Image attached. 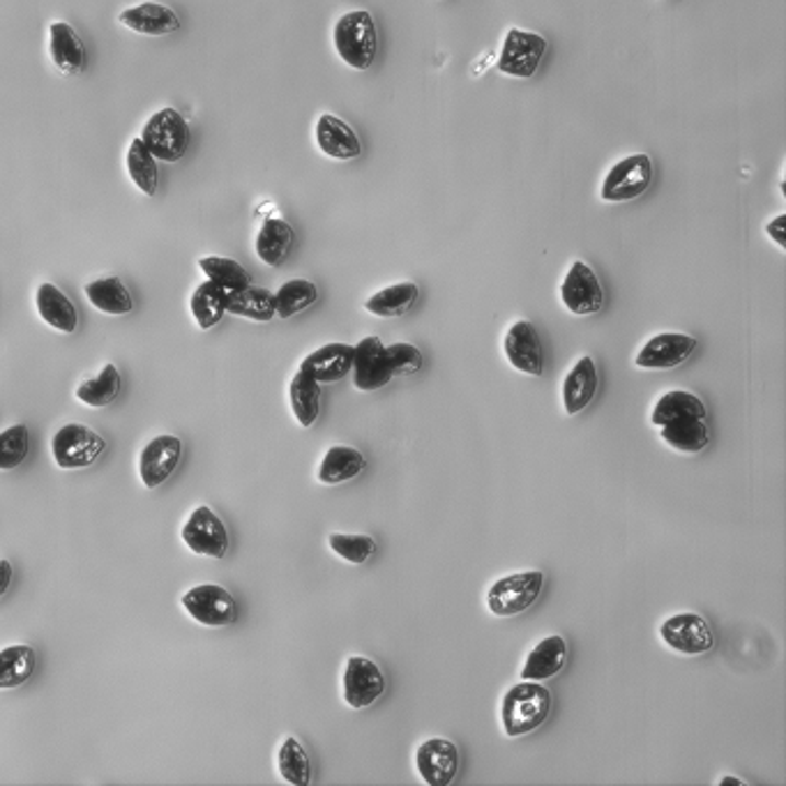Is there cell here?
Returning <instances> with one entry per match:
<instances>
[{
	"label": "cell",
	"instance_id": "6da1fadb",
	"mask_svg": "<svg viewBox=\"0 0 786 786\" xmlns=\"http://www.w3.org/2000/svg\"><path fill=\"white\" fill-rule=\"evenodd\" d=\"M551 713V692L536 681L509 688L501 701V727L507 738H519L540 729Z\"/></svg>",
	"mask_w": 786,
	"mask_h": 786
},
{
	"label": "cell",
	"instance_id": "7a4b0ae2",
	"mask_svg": "<svg viewBox=\"0 0 786 786\" xmlns=\"http://www.w3.org/2000/svg\"><path fill=\"white\" fill-rule=\"evenodd\" d=\"M335 51L355 72L372 68L378 49L374 16L367 10H353L337 19L332 31Z\"/></svg>",
	"mask_w": 786,
	"mask_h": 786
},
{
	"label": "cell",
	"instance_id": "3957f363",
	"mask_svg": "<svg viewBox=\"0 0 786 786\" xmlns=\"http://www.w3.org/2000/svg\"><path fill=\"white\" fill-rule=\"evenodd\" d=\"M139 139L157 162L176 164L187 155L189 127L183 114L172 109V106H164V109L145 120Z\"/></svg>",
	"mask_w": 786,
	"mask_h": 786
},
{
	"label": "cell",
	"instance_id": "277c9868",
	"mask_svg": "<svg viewBox=\"0 0 786 786\" xmlns=\"http://www.w3.org/2000/svg\"><path fill=\"white\" fill-rule=\"evenodd\" d=\"M544 588V575L540 570L515 572V575H505L492 584L486 590V609L501 619L509 615H519L533 607Z\"/></svg>",
	"mask_w": 786,
	"mask_h": 786
},
{
	"label": "cell",
	"instance_id": "5b68a950",
	"mask_svg": "<svg viewBox=\"0 0 786 786\" xmlns=\"http://www.w3.org/2000/svg\"><path fill=\"white\" fill-rule=\"evenodd\" d=\"M106 450V441L86 424H66L51 441L54 461L66 471L89 469Z\"/></svg>",
	"mask_w": 786,
	"mask_h": 786
},
{
	"label": "cell",
	"instance_id": "8992f818",
	"mask_svg": "<svg viewBox=\"0 0 786 786\" xmlns=\"http://www.w3.org/2000/svg\"><path fill=\"white\" fill-rule=\"evenodd\" d=\"M544 54H547V39L540 33L509 28L505 33L496 68L505 77L530 79L538 72Z\"/></svg>",
	"mask_w": 786,
	"mask_h": 786
},
{
	"label": "cell",
	"instance_id": "52a82bcc",
	"mask_svg": "<svg viewBox=\"0 0 786 786\" xmlns=\"http://www.w3.org/2000/svg\"><path fill=\"white\" fill-rule=\"evenodd\" d=\"M653 183V162L646 153L630 155L615 162L602 183V199L607 203H627L646 195Z\"/></svg>",
	"mask_w": 786,
	"mask_h": 786
},
{
	"label": "cell",
	"instance_id": "ba28073f",
	"mask_svg": "<svg viewBox=\"0 0 786 786\" xmlns=\"http://www.w3.org/2000/svg\"><path fill=\"white\" fill-rule=\"evenodd\" d=\"M180 538L187 549L197 556L224 559L228 551V530L224 521L215 515V509L208 505H199L189 519L185 521Z\"/></svg>",
	"mask_w": 786,
	"mask_h": 786
},
{
	"label": "cell",
	"instance_id": "9c48e42d",
	"mask_svg": "<svg viewBox=\"0 0 786 786\" xmlns=\"http://www.w3.org/2000/svg\"><path fill=\"white\" fill-rule=\"evenodd\" d=\"M183 609L192 615L199 625L226 627L236 621V600L218 584H201L183 595Z\"/></svg>",
	"mask_w": 786,
	"mask_h": 786
},
{
	"label": "cell",
	"instance_id": "30bf717a",
	"mask_svg": "<svg viewBox=\"0 0 786 786\" xmlns=\"http://www.w3.org/2000/svg\"><path fill=\"white\" fill-rule=\"evenodd\" d=\"M660 636L671 650L683 655H704L715 646V634L708 621L692 611L669 615L660 627Z\"/></svg>",
	"mask_w": 786,
	"mask_h": 786
},
{
	"label": "cell",
	"instance_id": "8fae6325",
	"mask_svg": "<svg viewBox=\"0 0 786 786\" xmlns=\"http://www.w3.org/2000/svg\"><path fill=\"white\" fill-rule=\"evenodd\" d=\"M561 301L567 312L577 316L598 314L605 307L602 282L588 263L575 261L570 266L561 284Z\"/></svg>",
	"mask_w": 786,
	"mask_h": 786
},
{
	"label": "cell",
	"instance_id": "7c38bea8",
	"mask_svg": "<svg viewBox=\"0 0 786 786\" xmlns=\"http://www.w3.org/2000/svg\"><path fill=\"white\" fill-rule=\"evenodd\" d=\"M386 692V678L369 657H349L344 667V701L353 711L374 706Z\"/></svg>",
	"mask_w": 786,
	"mask_h": 786
},
{
	"label": "cell",
	"instance_id": "4fadbf2b",
	"mask_svg": "<svg viewBox=\"0 0 786 786\" xmlns=\"http://www.w3.org/2000/svg\"><path fill=\"white\" fill-rule=\"evenodd\" d=\"M353 384L357 390L374 392L378 388L388 386L392 376V369L388 365L386 347L378 337H365L353 347Z\"/></svg>",
	"mask_w": 786,
	"mask_h": 786
},
{
	"label": "cell",
	"instance_id": "5bb4252c",
	"mask_svg": "<svg viewBox=\"0 0 786 786\" xmlns=\"http://www.w3.org/2000/svg\"><path fill=\"white\" fill-rule=\"evenodd\" d=\"M696 339L685 332H662L650 337L636 353V367L642 369H676L694 355Z\"/></svg>",
	"mask_w": 786,
	"mask_h": 786
},
{
	"label": "cell",
	"instance_id": "9a60e30c",
	"mask_svg": "<svg viewBox=\"0 0 786 786\" xmlns=\"http://www.w3.org/2000/svg\"><path fill=\"white\" fill-rule=\"evenodd\" d=\"M415 769L424 784L448 786L459 773V750L448 738L424 740L415 752Z\"/></svg>",
	"mask_w": 786,
	"mask_h": 786
},
{
	"label": "cell",
	"instance_id": "2e32d148",
	"mask_svg": "<svg viewBox=\"0 0 786 786\" xmlns=\"http://www.w3.org/2000/svg\"><path fill=\"white\" fill-rule=\"evenodd\" d=\"M183 443L178 436H155L139 457V476L145 490H157L178 469Z\"/></svg>",
	"mask_w": 786,
	"mask_h": 786
},
{
	"label": "cell",
	"instance_id": "e0dca14e",
	"mask_svg": "<svg viewBox=\"0 0 786 786\" xmlns=\"http://www.w3.org/2000/svg\"><path fill=\"white\" fill-rule=\"evenodd\" d=\"M503 351L507 363L517 372L528 376L544 374V349L536 326L530 321H517L509 326L503 339Z\"/></svg>",
	"mask_w": 786,
	"mask_h": 786
},
{
	"label": "cell",
	"instance_id": "ac0fdd59",
	"mask_svg": "<svg viewBox=\"0 0 786 786\" xmlns=\"http://www.w3.org/2000/svg\"><path fill=\"white\" fill-rule=\"evenodd\" d=\"M316 145L326 157L339 162L357 160L363 155V143L353 132V127L332 114H321V118L316 120Z\"/></svg>",
	"mask_w": 786,
	"mask_h": 786
},
{
	"label": "cell",
	"instance_id": "d6986e66",
	"mask_svg": "<svg viewBox=\"0 0 786 786\" xmlns=\"http://www.w3.org/2000/svg\"><path fill=\"white\" fill-rule=\"evenodd\" d=\"M49 56L54 66L68 77L81 74L89 62L86 45L68 21H54L49 26Z\"/></svg>",
	"mask_w": 786,
	"mask_h": 786
},
{
	"label": "cell",
	"instance_id": "ffe728a7",
	"mask_svg": "<svg viewBox=\"0 0 786 786\" xmlns=\"http://www.w3.org/2000/svg\"><path fill=\"white\" fill-rule=\"evenodd\" d=\"M118 21L125 28L148 37H164L180 31L178 12L162 3H141L134 8H127L120 12Z\"/></svg>",
	"mask_w": 786,
	"mask_h": 786
},
{
	"label": "cell",
	"instance_id": "44dd1931",
	"mask_svg": "<svg viewBox=\"0 0 786 786\" xmlns=\"http://www.w3.org/2000/svg\"><path fill=\"white\" fill-rule=\"evenodd\" d=\"M565 662H567V644L561 634H551L528 653L519 676L521 681L542 683L549 681V678L559 676L565 669Z\"/></svg>",
	"mask_w": 786,
	"mask_h": 786
},
{
	"label": "cell",
	"instance_id": "7402d4cb",
	"mask_svg": "<svg viewBox=\"0 0 786 786\" xmlns=\"http://www.w3.org/2000/svg\"><path fill=\"white\" fill-rule=\"evenodd\" d=\"M598 367H595L593 357L584 355L579 357L575 367H572L563 380V407L567 415H577L588 403L595 399L598 392Z\"/></svg>",
	"mask_w": 786,
	"mask_h": 786
},
{
	"label": "cell",
	"instance_id": "603a6c76",
	"mask_svg": "<svg viewBox=\"0 0 786 786\" xmlns=\"http://www.w3.org/2000/svg\"><path fill=\"white\" fill-rule=\"evenodd\" d=\"M351 367H353V347L349 344H326L309 353L301 365V369L314 376L321 386L342 380L347 374H351Z\"/></svg>",
	"mask_w": 786,
	"mask_h": 786
},
{
	"label": "cell",
	"instance_id": "cb8c5ba5",
	"mask_svg": "<svg viewBox=\"0 0 786 786\" xmlns=\"http://www.w3.org/2000/svg\"><path fill=\"white\" fill-rule=\"evenodd\" d=\"M35 305H37L42 321H45L49 328H54L62 335L77 332V326H79L77 307L66 295V291H60L56 284H51V282L39 284L37 295H35Z\"/></svg>",
	"mask_w": 786,
	"mask_h": 786
},
{
	"label": "cell",
	"instance_id": "d4e9b609",
	"mask_svg": "<svg viewBox=\"0 0 786 786\" xmlns=\"http://www.w3.org/2000/svg\"><path fill=\"white\" fill-rule=\"evenodd\" d=\"M293 241L295 233L291 224L282 218H270L257 233V257L270 268H280L291 254Z\"/></svg>",
	"mask_w": 786,
	"mask_h": 786
},
{
	"label": "cell",
	"instance_id": "484cf974",
	"mask_svg": "<svg viewBox=\"0 0 786 786\" xmlns=\"http://www.w3.org/2000/svg\"><path fill=\"white\" fill-rule=\"evenodd\" d=\"M289 401L297 424L309 430L321 415V384L307 372L297 369L289 386Z\"/></svg>",
	"mask_w": 786,
	"mask_h": 786
},
{
	"label": "cell",
	"instance_id": "4316f807",
	"mask_svg": "<svg viewBox=\"0 0 786 786\" xmlns=\"http://www.w3.org/2000/svg\"><path fill=\"white\" fill-rule=\"evenodd\" d=\"M365 457L351 445H332L326 457L318 464V482L324 484H342L365 471Z\"/></svg>",
	"mask_w": 786,
	"mask_h": 786
},
{
	"label": "cell",
	"instance_id": "83f0119b",
	"mask_svg": "<svg viewBox=\"0 0 786 786\" xmlns=\"http://www.w3.org/2000/svg\"><path fill=\"white\" fill-rule=\"evenodd\" d=\"M678 420H706V407L696 395L688 390H671L657 399L650 422L657 430Z\"/></svg>",
	"mask_w": 786,
	"mask_h": 786
},
{
	"label": "cell",
	"instance_id": "f1b7e54d",
	"mask_svg": "<svg viewBox=\"0 0 786 786\" xmlns=\"http://www.w3.org/2000/svg\"><path fill=\"white\" fill-rule=\"evenodd\" d=\"M226 312L233 316L249 318V321L268 324L274 316V293L261 286H245L226 293Z\"/></svg>",
	"mask_w": 786,
	"mask_h": 786
},
{
	"label": "cell",
	"instance_id": "f546056e",
	"mask_svg": "<svg viewBox=\"0 0 786 786\" xmlns=\"http://www.w3.org/2000/svg\"><path fill=\"white\" fill-rule=\"evenodd\" d=\"M89 303L109 316H125L134 309V297L120 278H102L86 284Z\"/></svg>",
	"mask_w": 786,
	"mask_h": 786
},
{
	"label": "cell",
	"instance_id": "4dcf8cb0",
	"mask_svg": "<svg viewBox=\"0 0 786 786\" xmlns=\"http://www.w3.org/2000/svg\"><path fill=\"white\" fill-rule=\"evenodd\" d=\"M660 436L669 445V448H673L678 453H685V455H699L701 450H706L711 443V432H708L706 420L669 422V424H665V427H660Z\"/></svg>",
	"mask_w": 786,
	"mask_h": 786
},
{
	"label": "cell",
	"instance_id": "1f68e13d",
	"mask_svg": "<svg viewBox=\"0 0 786 786\" xmlns=\"http://www.w3.org/2000/svg\"><path fill=\"white\" fill-rule=\"evenodd\" d=\"M37 655L31 646L16 644L0 650V690H14L31 681Z\"/></svg>",
	"mask_w": 786,
	"mask_h": 786
},
{
	"label": "cell",
	"instance_id": "d6a6232c",
	"mask_svg": "<svg viewBox=\"0 0 786 786\" xmlns=\"http://www.w3.org/2000/svg\"><path fill=\"white\" fill-rule=\"evenodd\" d=\"M125 164H127V174H130L132 183L141 189V192L145 197H155L160 187V166L141 139H132L130 148H127Z\"/></svg>",
	"mask_w": 786,
	"mask_h": 786
},
{
	"label": "cell",
	"instance_id": "836d02e7",
	"mask_svg": "<svg viewBox=\"0 0 786 786\" xmlns=\"http://www.w3.org/2000/svg\"><path fill=\"white\" fill-rule=\"evenodd\" d=\"M418 301V284L399 282L376 291L365 303V309L380 318H397L407 314Z\"/></svg>",
	"mask_w": 786,
	"mask_h": 786
},
{
	"label": "cell",
	"instance_id": "e575fe53",
	"mask_svg": "<svg viewBox=\"0 0 786 786\" xmlns=\"http://www.w3.org/2000/svg\"><path fill=\"white\" fill-rule=\"evenodd\" d=\"M189 307H192V316L201 330L215 328L226 314V291L222 286H218L215 282L206 280L192 293Z\"/></svg>",
	"mask_w": 786,
	"mask_h": 786
},
{
	"label": "cell",
	"instance_id": "d590c367",
	"mask_svg": "<svg viewBox=\"0 0 786 786\" xmlns=\"http://www.w3.org/2000/svg\"><path fill=\"white\" fill-rule=\"evenodd\" d=\"M120 388L122 380L118 367L104 365L95 378L83 380V384L77 388V399L91 409H104L118 399Z\"/></svg>",
	"mask_w": 786,
	"mask_h": 786
},
{
	"label": "cell",
	"instance_id": "8d00e7d4",
	"mask_svg": "<svg viewBox=\"0 0 786 786\" xmlns=\"http://www.w3.org/2000/svg\"><path fill=\"white\" fill-rule=\"evenodd\" d=\"M278 769L284 782L293 786H309L312 782V763L307 750L301 746V740L289 736L280 746L278 752Z\"/></svg>",
	"mask_w": 786,
	"mask_h": 786
},
{
	"label": "cell",
	"instance_id": "74e56055",
	"mask_svg": "<svg viewBox=\"0 0 786 786\" xmlns=\"http://www.w3.org/2000/svg\"><path fill=\"white\" fill-rule=\"evenodd\" d=\"M318 301V289L309 280H289L274 293V314L280 318H291L309 309Z\"/></svg>",
	"mask_w": 786,
	"mask_h": 786
},
{
	"label": "cell",
	"instance_id": "f35d334b",
	"mask_svg": "<svg viewBox=\"0 0 786 786\" xmlns=\"http://www.w3.org/2000/svg\"><path fill=\"white\" fill-rule=\"evenodd\" d=\"M199 268L206 274V280L215 282L226 293L245 289L251 284L249 272L238 261L226 259V257H203V259H199Z\"/></svg>",
	"mask_w": 786,
	"mask_h": 786
},
{
	"label": "cell",
	"instance_id": "ab89813d",
	"mask_svg": "<svg viewBox=\"0 0 786 786\" xmlns=\"http://www.w3.org/2000/svg\"><path fill=\"white\" fill-rule=\"evenodd\" d=\"M31 453V434L26 424H12L0 432V471H14Z\"/></svg>",
	"mask_w": 786,
	"mask_h": 786
},
{
	"label": "cell",
	"instance_id": "60d3db41",
	"mask_svg": "<svg viewBox=\"0 0 786 786\" xmlns=\"http://www.w3.org/2000/svg\"><path fill=\"white\" fill-rule=\"evenodd\" d=\"M328 544L339 559L349 561L351 565H365L376 554V540L372 536L332 533L328 538Z\"/></svg>",
	"mask_w": 786,
	"mask_h": 786
},
{
	"label": "cell",
	"instance_id": "b9f144b4",
	"mask_svg": "<svg viewBox=\"0 0 786 786\" xmlns=\"http://www.w3.org/2000/svg\"><path fill=\"white\" fill-rule=\"evenodd\" d=\"M386 355H388V365L392 369V376H411V374L420 372V367H422V353L413 344H407V342L390 344V347H386Z\"/></svg>",
	"mask_w": 786,
	"mask_h": 786
},
{
	"label": "cell",
	"instance_id": "7bdbcfd3",
	"mask_svg": "<svg viewBox=\"0 0 786 786\" xmlns=\"http://www.w3.org/2000/svg\"><path fill=\"white\" fill-rule=\"evenodd\" d=\"M766 233L779 249H786V215H777L766 224Z\"/></svg>",
	"mask_w": 786,
	"mask_h": 786
},
{
	"label": "cell",
	"instance_id": "ee69618b",
	"mask_svg": "<svg viewBox=\"0 0 786 786\" xmlns=\"http://www.w3.org/2000/svg\"><path fill=\"white\" fill-rule=\"evenodd\" d=\"M12 575H14V572H12L10 561L0 559V598H3V595L8 593V588L12 584Z\"/></svg>",
	"mask_w": 786,
	"mask_h": 786
},
{
	"label": "cell",
	"instance_id": "f6af8a7d",
	"mask_svg": "<svg viewBox=\"0 0 786 786\" xmlns=\"http://www.w3.org/2000/svg\"><path fill=\"white\" fill-rule=\"evenodd\" d=\"M719 786H748V784L742 779H738V777H722Z\"/></svg>",
	"mask_w": 786,
	"mask_h": 786
}]
</instances>
